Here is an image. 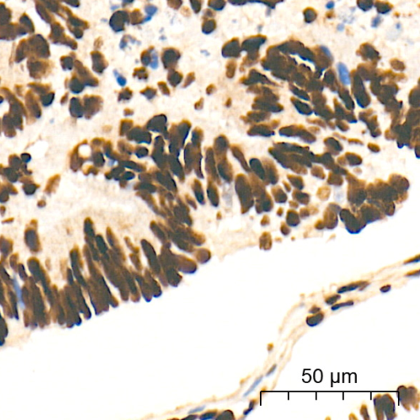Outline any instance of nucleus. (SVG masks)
Returning <instances> with one entry per match:
<instances>
[{"label": "nucleus", "instance_id": "6", "mask_svg": "<svg viewBox=\"0 0 420 420\" xmlns=\"http://www.w3.org/2000/svg\"><path fill=\"white\" fill-rule=\"evenodd\" d=\"M355 302L353 301V300H349V301H346L343 302V303H339V304H334L332 306V311H336V310H338V309H341V308H344V307H349V306H352L353 304H354Z\"/></svg>", "mask_w": 420, "mask_h": 420}, {"label": "nucleus", "instance_id": "1", "mask_svg": "<svg viewBox=\"0 0 420 420\" xmlns=\"http://www.w3.org/2000/svg\"><path fill=\"white\" fill-rule=\"evenodd\" d=\"M398 397H399L400 402L401 403L405 409L409 410L410 405L418 409L419 396H418V391L414 387H405L404 386L399 387Z\"/></svg>", "mask_w": 420, "mask_h": 420}, {"label": "nucleus", "instance_id": "11", "mask_svg": "<svg viewBox=\"0 0 420 420\" xmlns=\"http://www.w3.org/2000/svg\"><path fill=\"white\" fill-rule=\"evenodd\" d=\"M320 311H321V309L319 308V307L313 306L311 308V309L309 310V313H313H313H318V312H320Z\"/></svg>", "mask_w": 420, "mask_h": 420}, {"label": "nucleus", "instance_id": "8", "mask_svg": "<svg viewBox=\"0 0 420 420\" xmlns=\"http://www.w3.org/2000/svg\"><path fill=\"white\" fill-rule=\"evenodd\" d=\"M360 414L363 416V418H365V419H369V412H368V409H367L366 405H362L361 409H360Z\"/></svg>", "mask_w": 420, "mask_h": 420}, {"label": "nucleus", "instance_id": "2", "mask_svg": "<svg viewBox=\"0 0 420 420\" xmlns=\"http://www.w3.org/2000/svg\"><path fill=\"white\" fill-rule=\"evenodd\" d=\"M382 407L384 415L389 420L396 418V408L395 402L390 395L384 394L382 396Z\"/></svg>", "mask_w": 420, "mask_h": 420}, {"label": "nucleus", "instance_id": "5", "mask_svg": "<svg viewBox=\"0 0 420 420\" xmlns=\"http://www.w3.org/2000/svg\"><path fill=\"white\" fill-rule=\"evenodd\" d=\"M374 404L378 419H383L384 418V413H383L382 407V396L378 395V396L374 397Z\"/></svg>", "mask_w": 420, "mask_h": 420}, {"label": "nucleus", "instance_id": "3", "mask_svg": "<svg viewBox=\"0 0 420 420\" xmlns=\"http://www.w3.org/2000/svg\"><path fill=\"white\" fill-rule=\"evenodd\" d=\"M367 285H369V283L367 282V281H358V282H353V283L349 284L347 285H344V286H341L337 290V292L339 294H343V293L346 292H349V291H352V290H355L356 289H360V290H364L365 287H366Z\"/></svg>", "mask_w": 420, "mask_h": 420}, {"label": "nucleus", "instance_id": "4", "mask_svg": "<svg viewBox=\"0 0 420 420\" xmlns=\"http://www.w3.org/2000/svg\"><path fill=\"white\" fill-rule=\"evenodd\" d=\"M325 314L323 312H318L317 313H313V315L309 316L306 318V323L309 327H316L318 324H320L324 319Z\"/></svg>", "mask_w": 420, "mask_h": 420}, {"label": "nucleus", "instance_id": "7", "mask_svg": "<svg viewBox=\"0 0 420 420\" xmlns=\"http://www.w3.org/2000/svg\"><path fill=\"white\" fill-rule=\"evenodd\" d=\"M340 299H341V295H331V296H328V297L325 299V303L327 304H328V305H333V304Z\"/></svg>", "mask_w": 420, "mask_h": 420}, {"label": "nucleus", "instance_id": "10", "mask_svg": "<svg viewBox=\"0 0 420 420\" xmlns=\"http://www.w3.org/2000/svg\"><path fill=\"white\" fill-rule=\"evenodd\" d=\"M391 290V285H384V286H382V287L380 288V291L382 293L389 292Z\"/></svg>", "mask_w": 420, "mask_h": 420}, {"label": "nucleus", "instance_id": "12", "mask_svg": "<svg viewBox=\"0 0 420 420\" xmlns=\"http://www.w3.org/2000/svg\"><path fill=\"white\" fill-rule=\"evenodd\" d=\"M276 365H273V366L272 367V369H270L269 371L267 372V376H268V375H271V374H272V373H273V372H274V370H276Z\"/></svg>", "mask_w": 420, "mask_h": 420}, {"label": "nucleus", "instance_id": "9", "mask_svg": "<svg viewBox=\"0 0 420 420\" xmlns=\"http://www.w3.org/2000/svg\"><path fill=\"white\" fill-rule=\"evenodd\" d=\"M262 379H263V377H260L259 378L257 379V380H256L255 382H254V383L253 385H252V387H250V390H249L248 391H247V392H246L245 396H247V395H249V393H250L251 391H253L254 389V388H255L256 387H257V386L259 385V384L260 382H261V380H262Z\"/></svg>", "mask_w": 420, "mask_h": 420}]
</instances>
